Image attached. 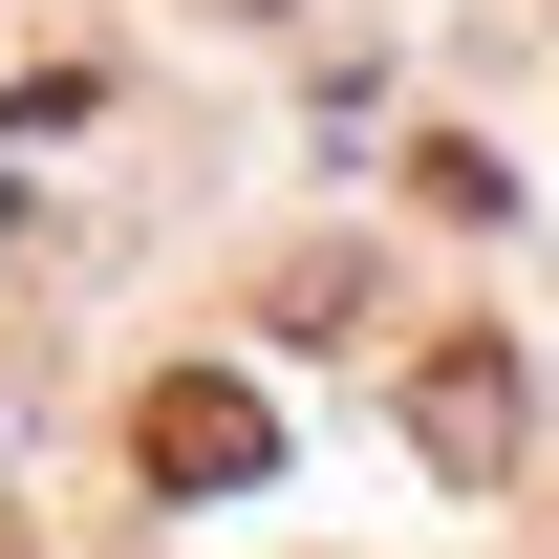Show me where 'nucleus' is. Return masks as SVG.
<instances>
[{
    "label": "nucleus",
    "mask_w": 559,
    "mask_h": 559,
    "mask_svg": "<svg viewBox=\"0 0 559 559\" xmlns=\"http://www.w3.org/2000/svg\"><path fill=\"white\" fill-rule=\"evenodd\" d=\"M130 452H151V495H237V474L280 452V409L237 388V366H173V388L130 409Z\"/></svg>",
    "instance_id": "obj_2"
},
{
    "label": "nucleus",
    "mask_w": 559,
    "mask_h": 559,
    "mask_svg": "<svg viewBox=\"0 0 559 559\" xmlns=\"http://www.w3.org/2000/svg\"><path fill=\"white\" fill-rule=\"evenodd\" d=\"M409 430L452 452V474H516V430H538L516 345H495V323H430V345H409Z\"/></svg>",
    "instance_id": "obj_1"
}]
</instances>
